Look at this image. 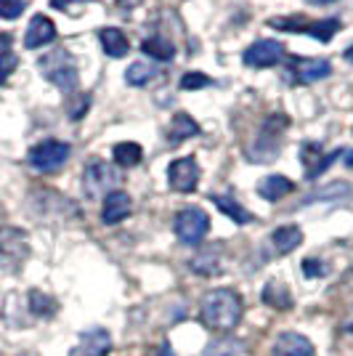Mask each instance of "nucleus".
<instances>
[{
	"label": "nucleus",
	"instance_id": "f257e3e1",
	"mask_svg": "<svg viewBox=\"0 0 353 356\" xmlns=\"http://www.w3.org/2000/svg\"><path fill=\"white\" fill-rule=\"evenodd\" d=\"M199 319L207 330L229 332L242 319V298L234 290H213L207 293L199 309Z\"/></svg>",
	"mask_w": 353,
	"mask_h": 356
},
{
	"label": "nucleus",
	"instance_id": "f03ea898",
	"mask_svg": "<svg viewBox=\"0 0 353 356\" xmlns=\"http://www.w3.org/2000/svg\"><path fill=\"white\" fill-rule=\"evenodd\" d=\"M287 128H290V118L287 115H281V112L268 115V120H265L263 128H261V134L255 138V144L247 152V157H250L252 163H271V160H277V154H279L281 149V138H284Z\"/></svg>",
	"mask_w": 353,
	"mask_h": 356
},
{
	"label": "nucleus",
	"instance_id": "7ed1b4c3",
	"mask_svg": "<svg viewBox=\"0 0 353 356\" xmlns=\"http://www.w3.org/2000/svg\"><path fill=\"white\" fill-rule=\"evenodd\" d=\"M40 72L45 80H51L56 88H61L64 93H74L80 86V74H77V64H74L72 54L56 48L51 54H45L40 59Z\"/></svg>",
	"mask_w": 353,
	"mask_h": 356
},
{
	"label": "nucleus",
	"instance_id": "20e7f679",
	"mask_svg": "<svg viewBox=\"0 0 353 356\" xmlns=\"http://www.w3.org/2000/svg\"><path fill=\"white\" fill-rule=\"evenodd\" d=\"M268 27L281 32H303V35H311V38H316L322 43H329L340 32L343 24H340V19H316V22H309L303 16H290V19L287 16H277V19L268 22Z\"/></svg>",
	"mask_w": 353,
	"mask_h": 356
},
{
	"label": "nucleus",
	"instance_id": "39448f33",
	"mask_svg": "<svg viewBox=\"0 0 353 356\" xmlns=\"http://www.w3.org/2000/svg\"><path fill=\"white\" fill-rule=\"evenodd\" d=\"M120 184V170L115 165L104 163V160H90L85 165V173H83V189L85 197L90 200H99L106 197L109 192H115Z\"/></svg>",
	"mask_w": 353,
	"mask_h": 356
},
{
	"label": "nucleus",
	"instance_id": "423d86ee",
	"mask_svg": "<svg viewBox=\"0 0 353 356\" xmlns=\"http://www.w3.org/2000/svg\"><path fill=\"white\" fill-rule=\"evenodd\" d=\"M69 154H72L69 144L56 141V138H48V141H40L38 147L30 149L27 163L35 170H40V173H54V170H59L61 165L69 160Z\"/></svg>",
	"mask_w": 353,
	"mask_h": 356
},
{
	"label": "nucleus",
	"instance_id": "0eeeda50",
	"mask_svg": "<svg viewBox=\"0 0 353 356\" xmlns=\"http://www.w3.org/2000/svg\"><path fill=\"white\" fill-rule=\"evenodd\" d=\"M173 229L183 245H199L210 232V216L199 208H183L181 213H176Z\"/></svg>",
	"mask_w": 353,
	"mask_h": 356
},
{
	"label": "nucleus",
	"instance_id": "6e6552de",
	"mask_svg": "<svg viewBox=\"0 0 353 356\" xmlns=\"http://www.w3.org/2000/svg\"><path fill=\"white\" fill-rule=\"evenodd\" d=\"M332 74V64L327 59H300L293 56L287 61V74L284 80L290 86H311V83H319L324 77Z\"/></svg>",
	"mask_w": 353,
	"mask_h": 356
},
{
	"label": "nucleus",
	"instance_id": "1a4fd4ad",
	"mask_svg": "<svg viewBox=\"0 0 353 356\" xmlns=\"http://www.w3.org/2000/svg\"><path fill=\"white\" fill-rule=\"evenodd\" d=\"M27 255H30V242L22 229H14V226L0 229V264L3 266L16 268Z\"/></svg>",
	"mask_w": 353,
	"mask_h": 356
},
{
	"label": "nucleus",
	"instance_id": "9d476101",
	"mask_svg": "<svg viewBox=\"0 0 353 356\" xmlns=\"http://www.w3.org/2000/svg\"><path fill=\"white\" fill-rule=\"evenodd\" d=\"M287 51L279 40H255V43L242 54V61L252 70H265V67H277L284 61Z\"/></svg>",
	"mask_w": 353,
	"mask_h": 356
},
{
	"label": "nucleus",
	"instance_id": "9b49d317",
	"mask_svg": "<svg viewBox=\"0 0 353 356\" xmlns=\"http://www.w3.org/2000/svg\"><path fill=\"white\" fill-rule=\"evenodd\" d=\"M167 184H170L173 192L181 194H189L197 189V184H199V165H197L192 154L189 157H178V160L170 163V168H167Z\"/></svg>",
	"mask_w": 353,
	"mask_h": 356
},
{
	"label": "nucleus",
	"instance_id": "f8f14e48",
	"mask_svg": "<svg viewBox=\"0 0 353 356\" xmlns=\"http://www.w3.org/2000/svg\"><path fill=\"white\" fill-rule=\"evenodd\" d=\"M343 154V149H335V152H322V144H303L300 149V160L306 165V178H316L322 176L329 165L338 160Z\"/></svg>",
	"mask_w": 353,
	"mask_h": 356
},
{
	"label": "nucleus",
	"instance_id": "ddd939ff",
	"mask_svg": "<svg viewBox=\"0 0 353 356\" xmlns=\"http://www.w3.org/2000/svg\"><path fill=\"white\" fill-rule=\"evenodd\" d=\"M112 351V335L106 330H88L80 335L69 356H106Z\"/></svg>",
	"mask_w": 353,
	"mask_h": 356
},
{
	"label": "nucleus",
	"instance_id": "4468645a",
	"mask_svg": "<svg viewBox=\"0 0 353 356\" xmlns=\"http://www.w3.org/2000/svg\"><path fill=\"white\" fill-rule=\"evenodd\" d=\"M131 210H133L131 194L115 189V192H109L106 197H104V202H101V221L106 223V226L125 221V218L131 216Z\"/></svg>",
	"mask_w": 353,
	"mask_h": 356
},
{
	"label": "nucleus",
	"instance_id": "2eb2a0df",
	"mask_svg": "<svg viewBox=\"0 0 353 356\" xmlns=\"http://www.w3.org/2000/svg\"><path fill=\"white\" fill-rule=\"evenodd\" d=\"M54 40H56V24L43 14L32 16L30 27L24 32V45L30 51H35V48H43V45L54 43Z\"/></svg>",
	"mask_w": 353,
	"mask_h": 356
},
{
	"label": "nucleus",
	"instance_id": "dca6fc26",
	"mask_svg": "<svg viewBox=\"0 0 353 356\" xmlns=\"http://www.w3.org/2000/svg\"><path fill=\"white\" fill-rule=\"evenodd\" d=\"M274 356H313V343L300 332H281L274 343Z\"/></svg>",
	"mask_w": 353,
	"mask_h": 356
},
{
	"label": "nucleus",
	"instance_id": "f3484780",
	"mask_svg": "<svg viewBox=\"0 0 353 356\" xmlns=\"http://www.w3.org/2000/svg\"><path fill=\"white\" fill-rule=\"evenodd\" d=\"M194 136H199V125L197 120L189 115V112H176L170 125H167V144L176 147V144H183Z\"/></svg>",
	"mask_w": 353,
	"mask_h": 356
},
{
	"label": "nucleus",
	"instance_id": "a211bd4d",
	"mask_svg": "<svg viewBox=\"0 0 353 356\" xmlns=\"http://www.w3.org/2000/svg\"><path fill=\"white\" fill-rule=\"evenodd\" d=\"M295 189V184L290 181L287 176H279V173H274V176H265L258 181V194L268 200V202H279L281 197H287V194Z\"/></svg>",
	"mask_w": 353,
	"mask_h": 356
},
{
	"label": "nucleus",
	"instance_id": "6ab92c4d",
	"mask_svg": "<svg viewBox=\"0 0 353 356\" xmlns=\"http://www.w3.org/2000/svg\"><path fill=\"white\" fill-rule=\"evenodd\" d=\"M99 40H101V48L106 51V56H112V59H122V56H128V51H131L128 38H125L117 27H101V30H99Z\"/></svg>",
	"mask_w": 353,
	"mask_h": 356
},
{
	"label": "nucleus",
	"instance_id": "aec40b11",
	"mask_svg": "<svg viewBox=\"0 0 353 356\" xmlns=\"http://www.w3.org/2000/svg\"><path fill=\"white\" fill-rule=\"evenodd\" d=\"M271 245L279 255H287V252L297 250L303 245V232L297 226H279L274 234H271Z\"/></svg>",
	"mask_w": 353,
	"mask_h": 356
},
{
	"label": "nucleus",
	"instance_id": "412c9836",
	"mask_svg": "<svg viewBox=\"0 0 353 356\" xmlns=\"http://www.w3.org/2000/svg\"><path fill=\"white\" fill-rule=\"evenodd\" d=\"M141 51L149 54L151 59H157V61H173L176 59V45L170 43L167 38H162V35H151V38H147V40L141 43Z\"/></svg>",
	"mask_w": 353,
	"mask_h": 356
},
{
	"label": "nucleus",
	"instance_id": "4be33fe9",
	"mask_svg": "<svg viewBox=\"0 0 353 356\" xmlns=\"http://www.w3.org/2000/svg\"><path fill=\"white\" fill-rule=\"evenodd\" d=\"M263 303H268L271 309H277V312H284V309H290L293 306V293H290V287L281 282H268L263 287Z\"/></svg>",
	"mask_w": 353,
	"mask_h": 356
},
{
	"label": "nucleus",
	"instance_id": "5701e85b",
	"mask_svg": "<svg viewBox=\"0 0 353 356\" xmlns=\"http://www.w3.org/2000/svg\"><path fill=\"white\" fill-rule=\"evenodd\" d=\"M213 200V205L221 210V213H226L229 218L234 223H250L252 221V216H250V210L247 208H242L239 202H236L234 197H223V194H213L210 197Z\"/></svg>",
	"mask_w": 353,
	"mask_h": 356
},
{
	"label": "nucleus",
	"instance_id": "b1692460",
	"mask_svg": "<svg viewBox=\"0 0 353 356\" xmlns=\"http://www.w3.org/2000/svg\"><path fill=\"white\" fill-rule=\"evenodd\" d=\"M112 154H115V163L120 168H136L144 160V149L138 147L136 141H120V144H115Z\"/></svg>",
	"mask_w": 353,
	"mask_h": 356
},
{
	"label": "nucleus",
	"instance_id": "393cba45",
	"mask_svg": "<svg viewBox=\"0 0 353 356\" xmlns=\"http://www.w3.org/2000/svg\"><path fill=\"white\" fill-rule=\"evenodd\" d=\"M157 74H160L157 67H151L147 61H136V64L128 67V72H125V83H128V86H136V88H144V86H149Z\"/></svg>",
	"mask_w": 353,
	"mask_h": 356
},
{
	"label": "nucleus",
	"instance_id": "a878e982",
	"mask_svg": "<svg viewBox=\"0 0 353 356\" xmlns=\"http://www.w3.org/2000/svg\"><path fill=\"white\" fill-rule=\"evenodd\" d=\"M192 271L194 274H205V277H213L221 271V261H218V252H199L192 258Z\"/></svg>",
	"mask_w": 353,
	"mask_h": 356
},
{
	"label": "nucleus",
	"instance_id": "bb28decb",
	"mask_svg": "<svg viewBox=\"0 0 353 356\" xmlns=\"http://www.w3.org/2000/svg\"><path fill=\"white\" fill-rule=\"evenodd\" d=\"M242 354H245V348H242L239 341H234V338H218V341H213L207 346L202 356H242Z\"/></svg>",
	"mask_w": 353,
	"mask_h": 356
},
{
	"label": "nucleus",
	"instance_id": "cd10ccee",
	"mask_svg": "<svg viewBox=\"0 0 353 356\" xmlns=\"http://www.w3.org/2000/svg\"><path fill=\"white\" fill-rule=\"evenodd\" d=\"M30 306L32 314H38V316H51V314L56 312V300L48 298L45 293H40V290H32L30 293Z\"/></svg>",
	"mask_w": 353,
	"mask_h": 356
},
{
	"label": "nucleus",
	"instance_id": "c85d7f7f",
	"mask_svg": "<svg viewBox=\"0 0 353 356\" xmlns=\"http://www.w3.org/2000/svg\"><path fill=\"white\" fill-rule=\"evenodd\" d=\"M348 192H351V186H348V184H332V186H324V189H319L316 194L306 197V202H303V205H309V202H319V200H338V197H345Z\"/></svg>",
	"mask_w": 353,
	"mask_h": 356
},
{
	"label": "nucleus",
	"instance_id": "c756f323",
	"mask_svg": "<svg viewBox=\"0 0 353 356\" xmlns=\"http://www.w3.org/2000/svg\"><path fill=\"white\" fill-rule=\"evenodd\" d=\"M24 8H27V0H0V19L14 22L24 14Z\"/></svg>",
	"mask_w": 353,
	"mask_h": 356
},
{
	"label": "nucleus",
	"instance_id": "7c9ffc66",
	"mask_svg": "<svg viewBox=\"0 0 353 356\" xmlns=\"http://www.w3.org/2000/svg\"><path fill=\"white\" fill-rule=\"evenodd\" d=\"M16 64H19V59H16L14 51H11V48H3V51H0V86L14 74Z\"/></svg>",
	"mask_w": 353,
	"mask_h": 356
},
{
	"label": "nucleus",
	"instance_id": "2f4dec72",
	"mask_svg": "<svg viewBox=\"0 0 353 356\" xmlns=\"http://www.w3.org/2000/svg\"><path fill=\"white\" fill-rule=\"evenodd\" d=\"M210 83L213 80L205 72H186L181 77V90H199L205 88V86H210Z\"/></svg>",
	"mask_w": 353,
	"mask_h": 356
},
{
	"label": "nucleus",
	"instance_id": "473e14b6",
	"mask_svg": "<svg viewBox=\"0 0 353 356\" xmlns=\"http://www.w3.org/2000/svg\"><path fill=\"white\" fill-rule=\"evenodd\" d=\"M303 274H306V277H322L324 274L322 261H316V258H306V261H303Z\"/></svg>",
	"mask_w": 353,
	"mask_h": 356
},
{
	"label": "nucleus",
	"instance_id": "72a5a7b5",
	"mask_svg": "<svg viewBox=\"0 0 353 356\" xmlns=\"http://www.w3.org/2000/svg\"><path fill=\"white\" fill-rule=\"evenodd\" d=\"M72 3H88V0H51V6L59 8V11H69Z\"/></svg>",
	"mask_w": 353,
	"mask_h": 356
},
{
	"label": "nucleus",
	"instance_id": "f704fd0d",
	"mask_svg": "<svg viewBox=\"0 0 353 356\" xmlns=\"http://www.w3.org/2000/svg\"><path fill=\"white\" fill-rule=\"evenodd\" d=\"M141 0H117V8H122V11H131V8H136Z\"/></svg>",
	"mask_w": 353,
	"mask_h": 356
},
{
	"label": "nucleus",
	"instance_id": "c9c22d12",
	"mask_svg": "<svg viewBox=\"0 0 353 356\" xmlns=\"http://www.w3.org/2000/svg\"><path fill=\"white\" fill-rule=\"evenodd\" d=\"M157 356H173V351H170V346H167V343H165V346H162V348H157Z\"/></svg>",
	"mask_w": 353,
	"mask_h": 356
},
{
	"label": "nucleus",
	"instance_id": "e433bc0d",
	"mask_svg": "<svg viewBox=\"0 0 353 356\" xmlns=\"http://www.w3.org/2000/svg\"><path fill=\"white\" fill-rule=\"evenodd\" d=\"M343 56H345V61H351L353 64V45H348V48L343 51Z\"/></svg>",
	"mask_w": 353,
	"mask_h": 356
},
{
	"label": "nucleus",
	"instance_id": "4c0bfd02",
	"mask_svg": "<svg viewBox=\"0 0 353 356\" xmlns=\"http://www.w3.org/2000/svg\"><path fill=\"white\" fill-rule=\"evenodd\" d=\"M311 6H327V3H335V0H309Z\"/></svg>",
	"mask_w": 353,
	"mask_h": 356
},
{
	"label": "nucleus",
	"instance_id": "58836bf2",
	"mask_svg": "<svg viewBox=\"0 0 353 356\" xmlns=\"http://www.w3.org/2000/svg\"><path fill=\"white\" fill-rule=\"evenodd\" d=\"M345 165H348V168H353V149L348 152V157H345Z\"/></svg>",
	"mask_w": 353,
	"mask_h": 356
}]
</instances>
